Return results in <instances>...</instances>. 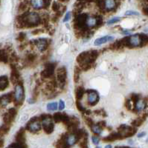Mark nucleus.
Here are the masks:
<instances>
[{"instance_id":"dca6fc26","label":"nucleus","mask_w":148,"mask_h":148,"mask_svg":"<svg viewBox=\"0 0 148 148\" xmlns=\"http://www.w3.org/2000/svg\"><path fill=\"white\" fill-rule=\"evenodd\" d=\"M16 141H17V143L22 145V147H26V145H24L25 141V131H24L23 128H22V129H21L18 133H17V136H16Z\"/></svg>"},{"instance_id":"20e7f679","label":"nucleus","mask_w":148,"mask_h":148,"mask_svg":"<svg viewBox=\"0 0 148 148\" xmlns=\"http://www.w3.org/2000/svg\"><path fill=\"white\" fill-rule=\"evenodd\" d=\"M42 121V127L47 134H50L53 132L54 128V123L52 122V117L50 115H42L41 116Z\"/></svg>"},{"instance_id":"1a4fd4ad","label":"nucleus","mask_w":148,"mask_h":148,"mask_svg":"<svg viewBox=\"0 0 148 148\" xmlns=\"http://www.w3.org/2000/svg\"><path fill=\"white\" fill-rule=\"evenodd\" d=\"M102 24V18H96L94 16H88L86 17V22H85V25L86 27L88 28H92V27H94L97 25H99Z\"/></svg>"},{"instance_id":"cd10ccee","label":"nucleus","mask_w":148,"mask_h":148,"mask_svg":"<svg viewBox=\"0 0 148 148\" xmlns=\"http://www.w3.org/2000/svg\"><path fill=\"white\" fill-rule=\"evenodd\" d=\"M91 128L93 133H95V134L100 135L102 133V127L101 126H99L98 125H93L91 127Z\"/></svg>"},{"instance_id":"b1692460","label":"nucleus","mask_w":148,"mask_h":148,"mask_svg":"<svg viewBox=\"0 0 148 148\" xmlns=\"http://www.w3.org/2000/svg\"><path fill=\"white\" fill-rule=\"evenodd\" d=\"M9 130H10V125L5 123V125L0 127V136H2L7 134L8 133Z\"/></svg>"},{"instance_id":"58836bf2","label":"nucleus","mask_w":148,"mask_h":148,"mask_svg":"<svg viewBox=\"0 0 148 148\" xmlns=\"http://www.w3.org/2000/svg\"><path fill=\"white\" fill-rule=\"evenodd\" d=\"M81 147H87V138H86V137H83V140L81 142Z\"/></svg>"},{"instance_id":"79ce46f5","label":"nucleus","mask_w":148,"mask_h":148,"mask_svg":"<svg viewBox=\"0 0 148 148\" xmlns=\"http://www.w3.org/2000/svg\"><path fill=\"white\" fill-rule=\"evenodd\" d=\"M64 108H65V103L63 100H60L59 102V109L62 110L64 109Z\"/></svg>"},{"instance_id":"473e14b6","label":"nucleus","mask_w":148,"mask_h":148,"mask_svg":"<svg viewBox=\"0 0 148 148\" xmlns=\"http://www.w3.org/2000/svg\"><path fill=\"white\" fill-rule=\"evenodd\" d=\"M121 17H115V18H113L111 19H109L107 22L108 25H113V24L117 23V22H119L121 20Z\"/></svg>"},{"instance_id":"de8ad7c7","label":"nucleus","mask_w":148,"mask_h":148,"mask_svg":"<svg viewBox=\"0 0 148 148\" xmlns=\"http://www.w3.org/2000/svg\"><path fill=\"white\" fill-rule=\"evenodd\" d=\"M144 136H145V133H140V134H138V138H141V137Z\"/></svg>"},{"instance_id":"f704fd0d","label":"nucleus","mask_w":148,"mask_h":148,"mask_svg":"<svg viewBox=\"0 0 148 148\" xmlns=\"http://www.w3.org/2000/svg\"><path fill=\"white\" fill-rule=\"evenodd\" d=\"M76 105H77V108H78V109L80 111H81V112H83V111H85V108L83 107V105L81 104V101H80L79 100H77Z\"/></svg>"},{"instance_id":"f03ea898","label":"nucleus","mask_w":148,"mask_h":148,"mask_svg":"<svg viewBox=\"0 0 148 148\" xmlns=\"http://www.w3.org/2000/svg\"><path fill=\"white\" fill-rule=\"evenodd\" d=\"M98 53L97 51L83 52L77 58V62L84 71L91 68L93 62L97 59Z\"/></svg>"},{"instance_id":"a878e982","label":"nucleus","mask_w":148,"mask_h":148,"mask_svg":"<svg viewBox=\"0 0 148 148\" xmlns=\"http://www.w3.org/2000/svg\"><path fill=\"white\" fill-rule=\"evenodd\" d=\"M85 90L84 89L82 88V87H79V88H77L75 91V95H76V98H77V100H80L81 99L83 98V96L84 94Z\"/></svg>"},{"instance_id":"aec40b11","label":"nucleus","mask_w":148,"mask_h":148,"mask_svg":"<svg viewBox=\"0 0 148 148\" xmlns=\"http://www.w3.org/2000/svg\"><path fill=\"white\" fill-rule=\"evenodd\" d=\"M8 78L6 76H0V91L5 90L8 87Z\"/></svg>"},{"instance_id":"c9c22d12","label":"nucleus","mask_w":148,"mask_h":148,"mask_svg":"<svg viewBox=\"0 0 148 148\" xmlns=\"http://www.w3.org/2000/svg\"><path fill=\"white\" fill-rule=\"evenodd\" d=\"M37 58V56L34 55V54H29L27 56V59L28 60V62H34V60Z\"/></svg>"},{"instance_id":"393cba45","label":"nucleus","mask_w":148,"mask_h":148,"mask_svg":"<svg viewBox=\"0 0 148 148\" xmlns=\"http://www.w3.org/2000/svg\"><path fill=\"white\" fill-rule=\"evenodd\" d=\"M0 62L7 63L8 62V56L4 50H0Z\"/></svg>"},{"instance_id":"c03bdc74","label":"nucleus","mask_w":148,"mask_h":148,"mask_svg":"<svg viewBox=\"0 0 148 148\" xmlns=\"http://www.w3.org/2000/svg\"><path fill=\"white\" fill-rule=\"evenodd\" d=\"M9 147H22V145H19V143H14V144H12V145H9Z\"/></svg>"},{"instance_id":"37998d69","label":"nucleus","mask_w":148,"mask_h":148,"mask_svg":"<svg viewBox=\"0 0 148 148\" xmlns=\"http://www.w3.org/2000/svg\"><path fill=\"white\" fill-rule=\"evenodd\" d=\"M70 17H71V12H68L67 14H66V16H65V18H64L63 22H67V21H69V18H70Z\"/></svg>"},{"instance_id":"9d476101","label":"nucleus","mask_w":148,"mask_h":148,"mask_svg":"<svg viewBox=\"0 0 148 148\" xmlns=\"http://www.w3.org/2000/svg\"><path fill=\"white\" fill-rule=\"evenodd\" d=\"M17 110L15 108H10L8 110L7 113H5L3 116L4 122L5 124H8L10 125L11 122L14 120L16 116H17Z\"/></svg>"},{"instance_id":"a211bd4d","label":"nucleus","mask_w":148,"mask_h":148,"mask_svg":"<svg viewBox=\"0 0 148 148\" xmlns=\"http://www.w3.org/2000/svg\"><path fill=\"white\" fill-rule=\"evenodd\" d=\"M116 8L115 0H104V9L106 11H111Z\"/></svg>"},{"instance_id":"49530a36","label":"nucleus","mask_w":148,"mask_h":148,"mask_svg":"<svg viewBox=\"0 0 148 148\" xmlns=\"http://www.w3.org/2000/svg\"><path fill=\"white\" fill-rule=\"evenodd\" d=\"M3 143H4L3 139H2V138H0V147L3 146Z\"/></svg>"},{"instance_id":"2f4dec72","label":"nucleus","mask_w":148,"mask_h":148,"mask_svg":"<svg viewBox=\"0 0 148 148\" xmlns=\"http://www.w3.org/2000/svg\"><path fill=\"white\" fill-rule=\"evenodd\" d=\"M144 120H145V118H139L138 119L135 120L133 122V126H140V125L142 124V122L144 121Z\"/></svg>"},{"instance_id":"2eb2a0df","label":"nucleus","mask_w":148,"mask_h":148,"mask_svg":"<svg viewBox=\"0 0 148 148\" xmlns=\"http://www.w3.org/2000/svg\"><path fill=\"white\" fill-rule=\"evenodd\" d=\"M12 98H13V96H12L11 92L1 96L0 97V107L1 108H5V107L7 106L8 104L11 101Z\"/></svg>"},{"instance_id":"8fccbe9b","label":"nucleus","mask_w":148,"mask_h":148,"mask_svg":"<svg viewBox=\"0 0 148 148\" xmlns=\"http://www.w3.org/2000/svg\"><path fill=\"white\" fill-rule=\"evenodd\" d=\"M84 1H87V2H91L92 0H84Z\"/></svg>"},{"instance_id":"c756f323","label":"nucleus","mask_w":148,"mask_h":148,"mask_svg":"<svg viewBox=\"0 0 148 148\" xmlns=\"http://www.w3.org/2000/svg\"><path fill=\"white\" fill-rule=\"evenodd\" d=\"M47 110L49 111H54L57 110V102H51L48 104Z\"/></svg>"},{"instance_id":"a19ab883","label":"nucleus","mask_w":148,"mask_h":148,"mask_svg":"<svg viewBox=\"0 0 148 148\" xmlns=\"http://www.w3.org/2000/svg\"><path fill=\"white\" fill-rule=\"evenodd\" d=\"M85 121H86V123L89 125V127H92L94 124H93V121L91 119H89V118H86L85 119Z\"/></svg>"},{"instance_id":"4be33fe9","label":"nucleus","mask_w":148,"mask_h":148,"mask_svg":"<svg viewBox=\"0 0 148 148\" xmlns=\"http://www.w3.org/2000/svg\"><path fill=\"white\" fill-rule=\"evenodd\" d=\"M121 135L119 134L118 133H112V134H110L109 136H108L105 137L104 138V140L106 141H115V140L116 139H121Z\"/></svg>"},{"instance_id":"f3484780","label":"nucleus","mask_w":148,"mask_h":148,"mask_svg":"<svg viewBox=\"0 0 148 148\" xmlns=\"http://www.w3.org/2000/svg\"><path fill=\"white\" fill-rule=\"evenodd\" d=\"M113 39H114V38H113V36H103L101 37V38H98V39H96V40L94 41V44L95 46H99L101 45L104 44L106 42H111Z\"/></svg>"},{"instance_id":"7c9ffc66","label":"nucleus","mask_w":148,"mask_h":148,"mask_svg":"<svg viewBox=\"0 0 148 148\" xmlns=\"http://www.w3.org/2000/svg\"><path fill=\"white\" fill-rule=\"evenodd\" d=\"M80 73H81V70H80L79 67H76L75 69H74V82H78V80H79Z\"/></svg>"},{"instance_id":"ea45409f","label":"nucleus","mask_w":148,"mask_h":148,"mask_svg":"<svg viewBox=\"0 0 148 148\" xmlns=\"http://www.w3.org/2000/svg\"><path fill=\"white\" fill-rule=\"evenodd\" d=\"M92 140L93 143H94V145H98V144L99 143L100 138H99V137L96 136H93L92 138Z\"/></svg>"},{"instance_id":"f257e3e1","label":"nucleus","mask_w":148,"mask_h":148,"mask_svg":"<svg viewBox=\"0 0 148 148\" xmlns=\"http://www.w3.org/2000/svg\"><path fill=\"white\" fill-rule=\"evenodd\" d=\"M17 22L19 27H34L41 23V18L37 13L24 12L17 17Z\"/></svg>"},{"instance_id":"5701e85b","label":"nucleus","mask_w":148,"mask_h":148,"mask_svg":"<svg viewBox=\"0 0 148 148\" xmlns=\"http://www.w3.org/2000/svg\"><path fill=\"white\" fill-rule=\"evenodd\" d=\"M145 106H146V102H145L144 100L138 99V101H135V110H136L138 112L143 110L145 109Z\"/></svg>"},{"instance_id":"ddd939ff","label":"nucleus","mask_w":148,"mask_h":148,"mask_svg":"<svg viewBox=\"0 0 148 148\" xmlns=\"http://www.w3.org/2000/svg\"><path fill=\"white\" fill-rule=\"evenodd\" d=\"M34 44L37 46L38 50L40 52L46 51V49H47L48 46H49V42H48L47 39H37V40H34Z\"/></svg>"},{"instance_id":"6e6552de","label":"nucleus","mask_w":148,"mask_h":148,"mask_svg":"<svg viewBox=\"0 0 148 148\" xmlns=\"http://www.w3.org/2000/svg\"><path fill=\"white\" fill-rule=\"evenodd\" d=\"M57 83L60 84L61 88L64 86L66 81V70L65 67H60L57 72Z\"/></svg>"},{"instance_id":"423d86ee","label":"nucleus","mask_w":148,"mask_h":148,"mask_svg":"<svg viewBox=\"0 0 148 148\" xmlns=\"http://www.w3.org/2000/svg\"><path fill=\"white\" fill-rule=\"evenodd\" d=\"M142 43H143V42H142V39H141V36L137 34V35L128 37L126 46L130 47H139V46H141Z\"/></svg>"},{"instance_id":"6ab92c4d","label":"nucleus","mask_w":148,"mask_h":148,"mask_svg":"<svg viewBox=\"0 0 148 148\" xmlns=\"http://www.w3.org/2000/svg\"><path fill=\"white\" fill-rule=\"evenodd\" d=\"M10 80H11L12 83L14 84H17L19 82V73L18 71H17L15 67H12Z\"/></svg>"},{"instance_id":"0eeeda50","label":"nucleus","mask_w":148,"mask_h":148,"mask_svg":"<svg viewBox=\"0 0 148 148\" xmlns=\"http://www.w3.org/2000/svg\"><path fill=\"white\" fill-rule=\"evenodd\" d=\"M26 128L28 131L31 133H37L41 130V123L39 120L36 119V118L32 119L27 124Z\"/></svg>"},{"instance_id":"7ed1b4c3","label":"nucleus","mask_w":148,"mask_h":148,"mask_svg":"<svg viewBox=\"0 0 148 148\" xmlns=\"http://www.w3.org/2000/svg\"><path fill=\"white\" fill-rule=\"evenodd\" d=\"M13 97H14L15 105L20 106L23 104L24 99H25V90H24L23 85L21 83L18 82L16 84Z\"/></svg>"},{"instance_id":"4468645a","label":"nucleus","mask_w":148,"mask_h":148,"mask_svg":"<svg viewBox=\"0 0 148 148\" xmlns=\"http://www.w3.org/2000/svg\"><path fill=\"white\" fill-rule=\"evenodd\" d=\"M79 140V138L75 133H70L66 137H65V142H66V147H71L77 143V141Z\"/></svg>"},{"instance_id":"09e8293b","label":"nucleus","mask_w":148,"mask_h":148,"mask_svg":"<svg viewBox=\"0 0 148 148\" xmlns=\"http://www.w3.org/2000/svg\"><path fill=\"white\" fill-rule=\"evenodd\" d=\"M145 10V14H147V15H148V8H147L145 9V10Z\"/></svg>"},{"instance_id":"f8f14e48","label":"nucleus","mask_w":148,"mask_h":148,"mask_svg":"<svg viewBox=\"0 0 148 148\" xmlns=\"http://www.w3.org/2000/svg\"><path fill=\"white\" fill-rule=\"evenodd\" d=\"M88 102L90 105L94 106L98 102L99 100V96L97 91L93 90H88Z\"/></svg>"},{"instance_id":"a18cd8bd","label":"nucleus","mask_w":148,"mask_h":148,"mask_svg":"<svg viewBox=\"0 0 148 148\" xmlns=\"http://www.w3.org/2000/svg\"><path fill=\"white\" fill-rule=\"evenodd\" d=\"M98 125L101 127H104L105 125H106V122L105 121H101V122L98 123Z\"/></svg>"},{"instance_id":"72a5a7b5","label":"nucleus","mask_w":148,"mask_h":148,"mask_svg":"<svg viewBox=\"0 0 148 148\" xmlns=\"http://www.w3.org/2000/svg\"><path fill=\"white\" fill-rule=\"evenodd\" d=\"M60 8V5L58 3H57V2H54L52 4V10H54V12H58L59 11Z\"/></svg>"},{"instance_id":"9b49d317","label":"nucleus","mask_w":148,"mask_h":148,"mask_svg":"<svg viewBox=\"0 0 148 148\" xmlns=\"http://www.w3.org/2000/svg\"><path fill=\"white\" fill-rule=\"evenodd\" d=\"M54 69H55V64L53 63H49L46 64L45 69L41 73V77L43 79L50 78L54 74Z\"/></svg>"},{"instance_id":"39448f33","label":"nucleus","mask_w":148,"mask_h":148,"mask_svg":"<svg viewBox=\"0 0 148 148\" xmlns=\"http://www.w3.org/2000/svg\"><path fill=\"white\" fill-rule=\"evenodd\" d=\"M118 133L121 135V136L122 138L133 136V135L135 133V132H136V129H135V128H133V127L126 126V125H121V126L118 127Z\"/></svg>"},{"instance_id":"e433bc0d","label":"nucleus","mask_w":148,"mask_h":148,"mask_svg":"<svg viewBox=\"0 0 148 148\" xmlns=\"http://www.w3.org/2000/svg\"><path fill=\"white\" fill-rule=\"evenodd\" d=\"M125 15L126 16H138L139 15V14H138V12L136 11H133V10H128V11H126V13H125Z\"/></svg>"},{"instance_id":"c85d7f7f","label":"nucleus","mask_w":148,"mask_h":148,"mask_svg":"<svg viewBox=\"0 0 148 148\" xmlns=\"http://www.w3.org/2000/svg\"><path fill=\"white\" fill-rule=\"evenodd\" d=\"M63 113H54V115L53 116V119H54V121L55 122H61L63 119Z\"/></svg>"},{"instance_id":"412c9836","label":"nucleus","mask_w":148,"mask_h":148,"mask_svg":"<svg viewBox=\"0 0 148 148\" xmlns=\"http://www.w3.org/2000/svg\"><path fill=\"white\" fill-rule=\"evenodd\" d=\"M31 4L32 7L37 10H40L45 8V2L44 0H31Z\"/></svg>"},{"instance_id":"bb28decb","label":"nucleus","mask_w":148,"mask_h":148,"mask_svg":"<svg viewBox=\"0 0 148 148\" xmlns=\"http://www.w3.org/2000/svg\"><path fill=\"white\" fill-rule=\"evenodd\" d=\"M28 6H29L28 2L25 0V1L22 2V3H20V5H19V12L24 13V12H25V10L28 8Z\"/></svg>"},{"instance_id":"4c0bfd02","label":"nucleus","mask_w":148,"mask_h":148,"mask_svg":"<svg viewBox=\"0 0 148 148\" xmlns=\"http://www.w3.org/2000/svg\"><path fill=\"white\" fill-rule=\"evenodd\" d=\"M25 38V34L24 33H19L18 37H17V39H18L19 42H23V40Z\"/></svg>"}]
</instances>
